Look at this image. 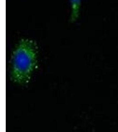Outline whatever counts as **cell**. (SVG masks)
Returning a JSON list of instances; mask_svg holds the SVG:
<instances>
[{"label": "cell", "mask_w": 118, "mask_h": 132, "mask_svg": "<svg viewBox=\"0 0 118 132\" xmlns=\"http://www.w3.org/2000/svg\"><path fill=\"white\" fill-rule=\"evenodd\" d=\"M38 47L32 39H21L12 53L11 77L15 83H28L38 62Z\"/></svg>", "instance_id": "obj_1"}, {"label": "cell", "mask_w": 118, "mask_h": 132, "mask_svg": "<svg viewBox=\"0 0 118 132\" xmlns=\"http://www.w3.org/2000/svg\"><path fill=\"white\" fill-rule=\"evenodd\" d=\"M71 5V12L70 20L73 22L77 20L80 12L82 0H69Z\"/></svg>", "instance_id": "obj_2"}]
</instances>
